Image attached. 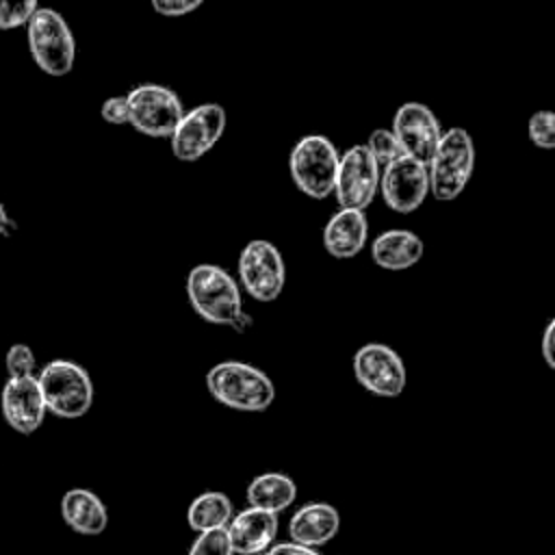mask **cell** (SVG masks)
Instances as JSON below:
<instances>
[{
    "mask_svg": "<svg viewBox=\"0 0 555 555\" xmlns=\"http://www.w3.org/2000/svg\"><path fill=\"white\" fill-rule=\"evenodd\" d=\"M0 412L4 423L17 434H35L48 414L37 375L7 377L0 392Z\"/></svg>",
    "mask_w": 555,
    "mask_h": 555,
    "instance_id": "obj_14",
    "label": "cell"
},
{
    "mask_svg": "<svg viewBox=\"0 0 555 555\" xmlns=\"http://www.w3.org/2000/svg\"><path fill=\"white\" fill-rule=\"evenodd\" d=\"M382 167L375 163L366 145H351L338 160L334 195L340 208L364 210L379 191Z\"/></svg>",
    "mask_w": 555,
    "mask_h": 555,
    "instance_id": "obj_10",
    "label": "cell"
},
{
    "mask_svg": "<svg viewBox=\"0 0 555 555\" xmlns=\"http://www.w3.org/2000/svg\"><path fill=\"white\" fill-rule=\"evenodd\" d=\"M46 410L59 418L74 421L89 412L93 403V382L74 360H50L37 373Z\"/></svg>",
    "mask_w": 555,
    "mask_h": 555,
    "instance_id": "obj_3",
    "label": "cell"
},
{
    "mask_svg": "<svg viewBox=\"0 0 555 555\" xmlns=\"http://www.w3.org/2000/svg\"><path fill=\"white\" fill-rule=\"evenodd\" d=\"M379 189L388 208L397 212H412L429 193L427 165L410 156H401L382 169Z\"/></svg>",
    "mask_w": 555,
    "mask_h": 555,
    "instance_id": "obj_13",
    "label": "cell"
},
{
    "mask_svg": "<svg viewBox=\"0 0 555 555\" xmlns=\"http://www.w3.org/2000/svg\"><path fill=\"white\" fill-rule=\"evenodd\" d=\"M186 555H232L225 527L197 533V538L191 544Z\"/></svg>",
    "mask_w": 555,
    "mask_h": 555,
    "instance_id": "obj_26",
    "label": "cell"
},
{
    "mask_svg": "<svg viewBox=\"0 0 555 555\" xmlns=\"http://www.w3.org/2000/svg\"><path fill=\"white\" fill-rule=\"evenodd\" d=\"M128 124L147 137H171L184 106L178 93L165 85L145 82L126 93Z\"/></svg>",
    "mask_w": 555,
    "mask_h": 555,
    "instance_id": "obj_7",
    "label": "cell"
},
{
    "mask_svg": "<svg viewBox=\"0 0 555 555\" xmlns=\"http://www.w3.org/2000/svg\"><path fill=\"white\" fill-rule=\"evenodd\" d=\"M392 134L401 143L405 156L427 165L442 137V128L434 111L421 102H405L392 117Z\"/></svg>",
    "mask_w": 555,
    "mask_h": 555,
    "instance_id": "obj_12",
    "label": "cell"
},
{
    "mask_svg": "<svg viewBox=\"0 0 555 555\" xmlns=\"http://www.w3.org/2000/svg\"><path fill=\"white\" fill-rule=\"evenodd\" d=\"M65 525L80 535H100L108 525V512L102 499L87 488H72L61 499Z\"/></svg>",
    "mask_w": 555,
    "mask_h": 555,
    "instance_id": "obj_18",
    "label": "cell"
},
{
    "mask_svg": "<svg viewBox=\"0 0 555 555\" xmlns=\"http://www.w3.org/2000/svg\"><path fill=\"white\" fill-rule=\"evenodd\" d=\"M225 533L232 555H260L278 535V514L247 507L230 518Z\"/></svg>",
    "mask_w": 555,
    "mask_h": 555,
    "instance_id": "obj_15",
    "label": "cell"
},
{
    "mask_svg": "<svg viewBox=\"0 0 555 555\" xmlns=\"http://www.w3.org/2000/svg\"><path fill=\"white\" fill-rule=\"evenodd\" d=\"M186 297L191 308L208 323L230 325L236 332H245L251 323L243 312L236 280L219 264H195L186 275Z\"/></svg>",
    "mask_w": 555,
    "mask_h": 555,
    "instance_id": "obj_1",
    "label": "cell"
},
{
    "mask_svg": "<svg viewBox=\"0 0 555 555\" xmlns=\"http://www.w3.org/2000/svg\"><path fill=\"white\" fill-rule=\"evenodd\" d=\"M238 280L256 301H273L284 291L286 264L280 249L262 238L249 241L238 256Z\"/></svg>",
    "mask_w": 555,
    "mask_h": 555,
    "instance_id": "obj_9",
    "label": "cell"
},
{
    "mask_svg": "<svg viewBox=\"0 0 555 555\" xmlns=\"http://www.w3.org/2000/svg\"><path fill=\"white\" fill-rule=\"evenodd\" d=\"M100 115H102L104 121L115 124V126L128 124V100H126V95H113V98L104 100V104L100 108Z\"/></svg>",
    "mask_w": 555,
    "mask_h": 555,
    "instance_id": "obj_28",
    "label": "cell"
},
{
    "mask_svg": "<svg viewBox=\"0 0 555 555\" xmlns=\"http://www.w3.org/2000/svg\"><path fill=\"white\" fill-rule=\"evenodd\" d=\"M206 388L215 401L238 412H262L275 399L271 377L254 364L225 360L206 373Z\"/></svg>",
    "mask_w": 555,
    "mask_h": 555,
    "instance_id": "obj_2",
    "label": "cell"
},
{
    "mask_svg": "<svg viewBox=\"0 0 555 555\" xmlns=\"http://www.w3.org/2000/svg\"><path fill=\"white\" fill-rule=\"evenodd\" d=\"M553 334H555V321L551 319L544 327V336H542V356L548 369L555 366V349H553Z\"/></svg>",
    "mask_w": 555,
    "mask_h": 555,
    "instance_id": "obj_30",
    "label": "cell"
},
{
    "mask_svg": "<svg viewBox=\"0 0 555 555\" xmlns=\"http://www.w3.org/2000/svg\"><path fill=\"white\" fill-rule=\"evenodd\" d=\"M353 375L362 388L377 397H399L408 373L401 356L384 343H366L353 356Z\"/></svg>",
    "mask_w": 555,
    "mask_h": 555,
    "instance_id": "obj_11",
    "label": "cell"
},
{
    "mask_svg": "<svg viewBox=\"0 0 555 555\" xmlns=\"http://www.w3.org/2000/svg\"><path fill=\"white\" fill-rule=\"evenodd\" d=\"M260 555H319L314 548L304 546V544H295V542H278L271 544L264 553Z\"/></svg>",
    "mask_w": 555,
    "mask_h": 555,
    "instance_id": "obj_29",
    "label": "cell"
},
{
    "mask_svg": "<svg viewBox=\"0 0 555 555\" xmlns=\"http://www.w3.org/2000/svg\"><path fill=\"white\" fill-rule=\"evenodd\" d=\"M4 369L7 377H28L37 375V358L35 351L26 343H15L9 347L4 356Z\"/></svg>",
    "mask_w": 555,
    "mask_h": 555,
    "instance_id": "obj_24",
    "label": "cell"
},
{
    "mask_svg": "<svg viewBox=\"0 0 555 555\" xmlns=\"http://www.w3.org/2000/svg\"><path fill=\"white\" fill-rule=\"evenodd\" d=\"M366 150L371 152V156L375 158V163L379 167H386L388 163L405 156L401 143L397 141V137L392 134V130L388 128H375L371 134H369V141L364 143Z\"/></svg>",
    "mask_w": 555,
    "mask_h": 555,
    "instance_id": "obj_22",
    "label": "cell"
},
{
    "mask_svg": "<svg viewBox=\"0 0 555 555\" xmlns=\"http://www.w3.org/2000/svg\"><path fill=\"white\" fill-rule=\"evenodd\" d=\"M340 527L338 509L325 501H312L301 505L291 522H288V538L295 544H304L317 548L330 542Z\"/></svg>",
    "mask_w": 555,
    "mask_h": 555,
    "instance_id": "obj_17",
    "label": "cell"
},
{
    "mask_svg": "<svg viewBox=\"0 0 555 555\" xmlns=\"http://www.w3.org/2000/svg\"><path fill=\"white\" fill-rule=\"evenodd\" d=\"M423 251H425V245L421 236L414 234L412 230H401V228L382 232L371 245L373 262L388 271L410 269L423 258Z\"/></svg>",
    "mask_w": 555,
    "mask_h": 555,
    "instance_id": "obj_19",
    "label": "cell"
},
{
    "mask_svg": "<svg viewBox=\"0 0 555 555\" xmlns=\"http://www.w3.org/2000/svg\"><path fill=\"white\" fill-rule=\"evenodd\" d=\"M204 0H150L152 9L165 17H180L193 13Z\"/></svg>",
    "mask_w": 555,
    "mask_h": 555,
    "instance_id": "obj_27",
    "label": "cell"
},
{
    "mask_svg": "<svg viewBox=\"0 0 555 555\" xmlns=\"http://www.w3.org/2000/svg\"><path fill=\"white\" fill-rule=\"evenodd\" d=\"M37 9V0H0V30H15L26 26Z\"/></svg>",
    "mask_w": 555,
    "mask_h": 555,
    "instance_id": "obj_23",
    "label": "cell"
},
{
    "mask_svg": "<svg viewBox=\"0 0 555 555\" xmlns=\"http://www.w3.org/2000/svg\"><path fill=\"white\" fill-rule=\"evenodd\" d=\"M297 499L295 481L284 473H262L256 475L247 486V503L249 507L267 509V512H282L291 507Z\"/></svg>",
    "mask_w": 555,
    "mask_h": 555,
    "instance_id": "obj_20",
    "label": "cell"
},
{
    "mask_svg": "<svg viewBox=\"0 0 555 555\" xmlns=\"http://www.w3.org/2000/svg\"><path fill=\"white\" fill-rule=\"evenodd\" d=\"M338 160V150L327 137L306 134L291 150L288 171L304 195L325 199L334 193Z\"/></svg>",
    "mask_w": 555,
    "mask_h": 555,
    "instance_id": "obj_6",
    "label": "cell"
},
{
    "mask_svg": "<svg viewBox=\"0 0 555 555\" xmlns=\"http://www.w3.org/2000/svg\"><path fill=\"white\" fill-rule=\"evenodd\" d=\"M475 169V143L468 130L449 128L442 132L431 160L427 163L429 193L438 202L455 199L468 184Z\"/></svg>",
    "mask_w": 555,
    "mask_h": 555,
    "instance_id": "obj_4",
    "label": "cell"
},
{
    "mask_svg": "<svg viewBox=\"0 0 555 555\" xmlns=\"http://www.w3.org/2000/svg\"><path fill=\"white\" fill-rule=\"evenodd\" d=\"M225 108L217 102H206L184 111L178 126L173 128L169 143L178 160L193 163L210 152L225 130Z\"/></svg>",
    "mask_w": 555,
    "mask_h": 555,
    "instance_id": "obj_8",
    "label": "cell"
},
{
    "mask_svg": "<svg viewBox=\"0 0 555 555\" xmlns=\"http://www.w3.org/2000/svg\"><path fill=\"white\" fill-rule=\"evenodd\" d=\"M232 518V501L223 492H204L195 496L186 509V522L193 531L204 533L223 529Z\"/></svg>",
    "mask_w": 555,
    "mask_h": 555,
    "instance_id": "obj_21",
    "label": "cell"
},
{
    "mask_svg": "<svg viewBox=\"0 0 555 555\" xmlns=\"http://www.w3.org/2000/svg\"><path fill=\"white\" fill-rule=\"evenodd\" d=\"M26 41L35 65L43 74L61 78L72 72L76 61V41L59 11L39 7L26 24Z\"/></svg>",
    "mask_w": 555,
    "mask_h": 555,
    "instance_id": "obj_5",
    "label": "cell"
},
{
    "mask_svg": "<svg viewBox=\"0 0 555 555\" xmlns=\"http://www.w3.org/2000/svg\"><path fill=\"white\" fill-rule=\"evenodd\" d=\"M529 139L540 150H553L555 147V117L551 111H535L529 117L527 124Z\"/></svg>",
    "mask_w": 555,
    "mask_h": 555,
    "instance_id": "obj_25",
    "label": "cell"
},
{
    "mask_svg": "<svg viewBox=\"0 0 555 555\" xmlns=\"http://www.w3.org/2000/svg\"><path fill=\"white\" fill-rule=\"evenodd\" d=\"M369 236V221L364 210L358 208H338L327 223L323 225V247L334 258H353L358 256Z\"/></svg>",
    "mask_w": 555,
    "mask_h": 555,
    "instance_id": "obj_16",
    "label": "cell"
},
{
    "mask_svg": "<svg viewBox=\"0 0 555 555\" xmlns=\"http://www.w3.org/2000/svg\"><path fill=\"white\" fill-rule=\"evenodd\" d=\"M13 230V221L9 217V212L4 210V206L0 204V234H9Z\"/></svg>",
    "mask_w": 555,
    "mask_h": 555,
    "instance_id": "obj_31",
    "label": "cell"
}]
</instances>
